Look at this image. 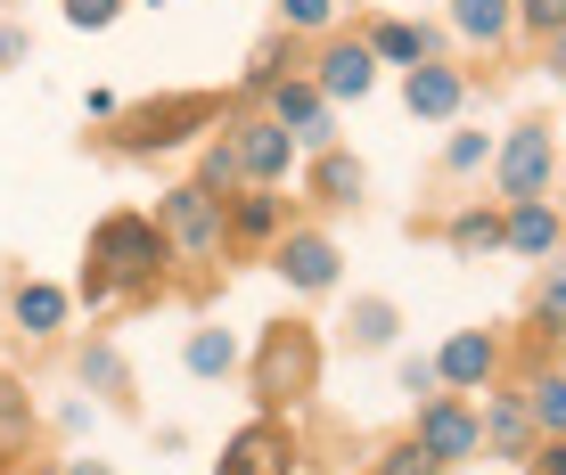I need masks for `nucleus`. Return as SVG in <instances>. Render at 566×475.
Here are the masks:
<instances>
[{"label":"nucleus","mask_w":566,"mask_h":475,"mask_svg":"<svg viewBox=\"0 0 566 475\" xmlns=\"http://www.w3.org/2000/svg\"><path fill=\"white\" fill-rule=\"evenodd\" d=\"M443 378H436V361H419V352H411V361H402V393H436Z\"/></svg>","instance_id":"32"},{"label":"nucleus","mask_w":566,"mask_h":475,"mask_svg":"<svg viewBox=\"0 0 566 475\" xmlns=\"http://www.w3.org/2000/svg\"><path fill=\"white\" fill-rule=\"evenodd\" d=\"M83 378H91V386H124V361H115V345H91V352H83Z\"/></svg>","instance_id":"28"},{"label":"nucleus","mask_w":566,"mask_h":475,"mask_svg":"<svg viewBox=\"0 0 566 475\" xmlns=\"http://www.w3.org/2000/svg\"><path fill=\"white\" fill-rule=\"evenodd\" d=\"M206 115H213V98H165V107H132L124 131H115V148H124V156L172 148V140H189V124H206Z\"/></svg>","instance_id":"3"},{"label":"nucleus","mask_w":566,"mask_h":475,"mask_svg":"<svg viewBox=\"0 0 566 475\" xmlns=\"http://www.w3.org/2000/svg\"><path fill=\"white\" fill-rule=\"evenodd\" d=\"M476 434H484V426L468 419L460 402H427V410H419V451H427L436 467H443V460H468V451H476Z\"/></svg>","instance_id":"6"},{"label":"nucleus","mask_w":566,"mask_h":475,"mask_svg":"<svg viewBox=\"0 0 566 475\" xmlns=\"http://www.w3.org/2000/svg\"><path fill=\"white\" fill-rule=\"evenodd\" d=\"M280 17H287V33H328L337 25V0H280Z\"/></svg>","instance_id":"21"},{"label":"nucleus","mask_w":566,"mask_h":475,"mask_svg":"<svg viewBox=\"0 0 566 475\" xmlns=\"http://www.w3.org/2000/svg\"><path fill=\"white\" fill-rule=\"evenodd\" d=\"M501 238H510L517 254H551L558 246V213L542 205V197H517V213H510V230H501Z\"/></svg>","instance_id":"13"},{"label":"nucleus","mask_w":566,"mask_h":475,"mask_svg":"<svg viewBox=\"0 0 566 475\" xmlns=\"http://www.w3.org/2000/svg\"><path fill=\"white\" fill-rule=\"evenodd\" d=\"M230 148H239V172H247V181H280V172L296 165V140H287L280 124H239V140H230Z\"/></svg>","instance_id":"8"},{"label":"nucleus","mask_w":566,"mask_h":475,"mask_svg":"<svg viewBox=\"0 0 566 475\" xmlns=\"http://www.w3.org/2000/svg\"><path fill=\"white\" fill-rule=\"evenodd\" d=\"M493 443L510 451V460H525V410L517 402H493Z\"/></svg>","instance_id":"24"},{"label":"nucleus","mask_w":566,"mask_h":475,"mask_svg":"<svg viewBox=\"0 0 566 475\" xmlns=\"http://www.w3.org/2000/svg\"><path fill=\"white\" fill-rule=\"evenodd\" d=\"M280 57H287L280 42H263L255 57H247V91H271V83H280Z\"/></svg>","instance_id":"27"},{"label":"nucleus","mask_w":566,"mask_h":475,"mask_svg":"<svg viewBox=\"0 0 566 475\" xmlns=\"http://www.w3.org/2000/svg\"><path fill=\"white\" fill-rule=\"evenodd\" d=\"M312 378V345H304V328H271V345H263V402H287Z\"/></svg>","instance_id":"7"},{"label":"nucleus","mask_w":566,"mask_h":475,"mask_svg":"<svg viewBox=\"0 0 566 475\" xmlns=\"http://www.w3.org/2000/svg\"><path fill=\"white\" fill-rule=\"evenodd\" d=\"M280 271H287V287L321 295V287H337V246H328V238H312V230H296V238L280 246Z\"/></svg>","instance_id":"11"},{"label":"nucleus","mask_w":566,"mask_h":475,"mask_svg":"<svg viewBox=\"0 0 566 475\" xmlns=\"http://www.w3.org/2000/svg\"><path fill=\"white\" fill-rule=\"evenodd\" d=\"M436 378H443V386H484V378H493V345H484L476 328L452 336V345H443V361H436Z\"/></svg>","instance_id":"12"},{"label":"nucleus","mask_w":566,"mask_h":475,"mask_svg":"<svg viewBox=\"0 0 566 475\" xmlns=\"http://www.w3.org/2000/svg\"><path fill=\"white\" fill-rule=\"evenodd\" d=\"M156 230H165V246L181 254V263H206V254L222 246V197H213L206 181L172 189V197H165V213H156Z\"/></svg>","instance_id":"2"},{"label":"nucleus","mask_w":566,"mask_h":475,"mask_svg":"<svg viewBox=\"0 0 566 475\" xmlns=\"http://www.w3.org/2000/svg\"><path fill=\"white\" fill-rule=\"evenodd\" d=\"M230 361H239V345H230L222 328H198V336H189V369H198V378H222Z\"/></svg>","instance_id":"19"},{"label":"nucleus","mask_w":566,"mask_h":475,"mask_svg":"<svg viewBox=\"0 0 566 475\" xmlns=\"http://www.w3.org/2000/svg\"><path fill=\"white\" fill-rule=\"evenodd\" d=\"M525 25L534 33H566V0H525Z\"/></svg>","instance_id":"31"},{"label":"nucleus","mask_w":566,"mask_h":475,"mask_svg":"<svg viewBox=\"0 0 566 475\" xmlns=\"http://www.w3.org/2000/svg\"><path fill=\"white\" fill-rule=\"evenodd\" d=\"M271 124L287 131V140H328V115H321V91L312 83H271Z\"/></svg>","instance_id":"9"},{"label":"nucleus","mask_w":566,"mask_h":475,"mask_svg":"<svg viewBox=\"0 0 566 475\" xmlns=\"http://www.w3.org/2000/svg\"><path fill=\"white\" fill-rule=\"evenodd\" d=\"M427 50H436V33H419V25H378L369 33V57H395V66H427Z\"/></svg>","instance_id":"16"},{"label":"nucleus","mask_w":566,"mask_h":475,"mask_svg":"<svg viewBox=\"0 0 566 475\" xmlns=\"http://www.w3.org/2000/svg\"><path fill=\"white\" fill-rule=\"evenodd\" d=\"M115 9H124V0H66V25H115Z\"/></svg>","instance_id":"29"},{"label":"nucleus","mask_w":566,"mask_h":475,"mask_svg":"<svg viewBox=\"0 0 566 475\" xmlns=\"http://www.w3.org/2000/svg\"><path fill=\"white\" fill-rule=\"evenodd\" d=\"M222 475H287V426L280 419L239 426V434H230V451H222Z\"/></svg>","instance_id":"4"},{"label":"nucleus","mask_w":566,"mask_h":475,"mask_svg":"<svg viewBox=\"0 0 566 475\" xmlns=\"http://www.w3.org/2000/svg\"><path fill=\"white\" fill-rule=\"evenodd\" d=\"M551 74H566V33H558V50H551Z\"/></svg>","instance_id":"37"},{"label":"nucleus","mask_w":566,"mask_h":475,"mask_svg":"<svg viewBox=\"0 0 566 475\" xmlns=\"http://www.w3.org/2000/svg\"><path fill=\"white\" fill-rule=\"evenodd\" d=\"M17 443H25V410L9 402V410H0V451H17Z\"/></svg>","instance_id":"34"},{"label":"nucleus","mask_w":566,"mask_h":475,"mask_svg":"<svg viewBox=\"0 0 566 475\" xmlns=\"http://www.w3.org/2000/svg\"><path fill=\"white\" fill-rule=\"evenodd\" d=\"M66 475H107V467H91V460H83V467H66Z\"/></svg>","instance_id":"38"},{"label":"nucleus","mask_w":566,"mask_h":475,"mask_svg":"<svg viewBox=\"0 0 566 475\" xmlns=\"http://www.w3.org/2000/svg\"><path fill=\"white\" fill-rule=\"evenodd\" d=\"M558 172V148H551V131H517L510 148H501V189L510 197H542V181Z\"/></svg>","instance_id":"5"},{"label":"nucleus","mask_w":566,"mask_h":475,"mask_svg":"<svg viewBox=\"0 0 566 475\" xmlns=\"http://www.w3.org/2000/svg\"><path fill=\"white\" fill-rule=\"evenodd\" d=\"M460 107V74L452 66H411V115H452Z\"/></svg>","instance_id":"15"},{"label":"nucleus","mask_w":566,"mask_h":475,"mask_svg":"<svg viewBox=\"0 0 566 475\" xmlns=\"http://www.w3.org/2000/svg\"><path fill=\"white\" fill-rule=\"evenodd\" d=\"M17 57H25V33H17V25H0V66H17Z\"/></svg>","instance_id":"35"},{"label":"nucleus","mask_w":566,"mask_h":475,"mask_svg":"<svg viewBox=\"0 0 566 475\" xmlns=\"http://www.w3.org/2000/svg\"><path fill=\"white\" fill-rule=\"evenodd\" d=\"M534 419L551 426V434H566V386L551 378V386H534Z\"/></svg>","instance_id":"26"},{"label":"nucleus","mask_w":566,"mask_h":475,"mask_svg":"<svg viewBox=\"0 0 566 475\" xmlns=\"http://www.w3.org/2000/svg\"><path fill=\"white\" fill-rule=\"evenodd\" d=\"M542 475H566V443L551 451V460H542Z\"/></svg>","instance_id":"36"},{"label":"nucleus","mask_w":566,"mask_h":475,"mask_svg":"<svg viewBox=\"0 0 566 475\" xmlns=\"http://www.w3.org/2000/svg\"><path fill=\"white\" fill-rule=\"evenodd\" d=\"M452 17L476 42H501V33H510V0H452Z\"/></svg>","instance_id":"17"},{"label":"nucleus","mask_w":566,"mask_h":475,"mask_svg":"<svg viewBox=\"0 0 566 475\" xmlns=\"http://www.w3.org/2000/svg\"><path fill=\"white\" fill-rule=\"evenodd\" d=\"M452 246H460V254L501 246V222H493V213H460V222H452Z\"/></svg>","instance_id":"22"},{"label":"nucleus","mask_w":566,"mask_h":475,"mask_svg":"<svg viewBox=\"0 0 566 475\" xmlns=\"http://www.w3.org/2000/svg\"><path fill=\"white\" fill-rule=\"evenodd\" d=\"M165 230L148 222V213H107L99 230H91V304H107V295L124 287H156V263H165Z\"/></svg>","instance_id":"1"},{"label":"nucleus","mask_w":566,"mask_h":475,"mask_svg":"<svg viewBox=\"0 0 566 475\" xmlns=\"http://www.w3.org/2000/svg\"><path fill=\"white\" fill-rule=\"evenodd\" d=\"M354 336H361V345H386V336H395V304H378V295L354 304Z\"/></svg>","instance_id":"23"},{"label":"nucleus","mask_w":566,"mask_h":475,"mask_svg":"<svg viewBox=\"0 0 566 475\" xmlns=\"http://www.w3.org/2000/svg\"><path fill=\"white\" fill-rule=\"evenodd\" d=\"M369 475H436V460H427L419 443H395V451H378V467Z\"/></svg>","instance_id":"25"},{"label":"nucleus","mask_w":566,"mask_h":475,"mask_svg":"<svg viewBox=\"0 0 566 475\" xmlns=\"http://www.w3.org/2000/svg\"><path fill=\"white\" fill-rule=\"evenodd\" d=\"M484 165V140H476V131H460V140H452V172H476Z\"/></svg>","instance_id":"33"},{"label":"nucleus","mask_w":566,"mask_h":475,"mask_svg":"<svg viewBox=\"0 0 566 475\" xmlns=\"http://www.w3.org/2000/svg\"><path fill=\"white\" fill-rule=\"evenodd\" d=\"M369 74H378V57H369V42H328L321 50V98H361L369 91Z\"/></svg>","instance_id":"10"},{"label":"nucleus","mask_w":566,"mask_h":475,"mask_svg":"<svg viewBox=\"0 0 566 475\" xmlns=\"http://www.w3.org/2000/svg\"><path fill=\"white\" fill-rule=\"evenodd\" d=\"M230 230H239V238H271V230H280V197H239Z\"/></svg>","instance_id":"20"},{"label":"nucleus","mask_w":566,"mask_h":475,"mask_svg":"<svg viewBox=\"0 0 566 475\" xmlns=\"http://www.w3.org/2000/svg\"><path fill=\"white\" fill-rule=\"evenodd\" d=\"M230 181H239V148H206V189H230Z\"/></svg>","instance_id":"30"},{"label":"nucleus","mask_w":566,"mask_h":475,"mask_svg":"<svg viewBox=\"0 0 566 475\" xmlns=\"http://www.w3.org/2000/svg\"><path fill=\"white\" fill-rule=\"evenodd\" d=\"M57 320H66V295L42 287V279H17V328H25V336H50Z\"/></svg>","instance_id":"14"},{"label":"nucleus","mask_w":566,"mask_h":475,"mask_svg":"<svg viewBox=\"0 0 566 475\" xmlns=\"http://www.w3.org/2000/svg\"><path fill=\"white\" fill-rule=\"evenodd\" d=\"M312 189H321L328 205H354V197H361V165H354V156H321V172H312Z\"/></svg>","instance_id":"18"}]
</instances>
